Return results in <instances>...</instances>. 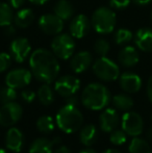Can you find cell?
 Instances as JSON below:
<instances>
[{"label": "cell", "mask_w": 152, "mask_h": 153, "mask_svg": "<svg viewBox=\"0 0 152 153\" xmlns=\"http://www.w3.org/2000/svg\"><path fill=\"white\" fill-rule=\"evenodd\" d=\"M151 153H152V151H151Z\"/></svg>", "instance_id": "7dc6e473"}, {"label": "cell", "mask_w": 152, "mask_h": 153, "mask_svg": "<svg viewBox=\"0 0 152 153\" xmlns=\"http://www.w3.org/2000/svg\"><path fill=\"white\" fill-rule=\"evenodd\" d=\"M146 135H147V139H148L149 141H152V126L148 129V130H147Z\"/></svg>", "instance_id": "b9f144b4"}, {"label": "cell", "mask_w": 152, "mask_h": 153, "mask_svg": "<svg viewBox=\"0 0 152 153\" xmlns=\"http://www.w3.org/2000/svg\"><path fill=\"white\" fill-rule=\"evenodd\" d=\"M12 56L7 52H0V73L6 71L10 66Z\"/></svg>", "instance_id": "d6a6232c"}, {"label": "cell", "mask_w": 152, "mask_h": 153, "mask_svg": "<svg viewBox=\"0 0 152 153\" xmlns=\"http://www.w3.org/2000/svg\"><path fill=\"white\" fill-rule=\"evenodd\" d=\"M150 18H151V22H152V10H151V14H150Z\"/></svg>", "instance_id": "bcb514c9"}, {"label": "cell", "mask_w": 152, "mask_h": 153, "mask_svg": "<svg viewBox=\"0 0 152 153\" xmlns=\"http://www.w3.org/2000/svg\"><path fill=\"white\" fill-rule=\"evenodd\" d=\"M80 88V80L73 75H65L55 81L54 90L62 97H70L75 95Z\"/></svg>", "instance_id": "9c48e42d"}, {"label": "cell", "mask_w": 152, "mask_h": 153, "mask_svg": "<svg viewBox=\"0 0 152 153\" xmlns=\"http://www.w3.org/2000/svg\"><path fill=\"white\" fill-rule=\"evenodd\" d=\"M14 8L7 2H0V26L5 27L14 22Z\"/></svg>", "instance_id": "cb8c5ba5"}, {"label": "cell", "mask_w": 152, "mask_h": 153, "mask_svg": "<svg viewBox=\"0 0 152 153\" xmlns=\"http://www.w3.org/2000/svg\"><path fill=\"white\" fill-rule=\"evenodd\" d=\"M25 0H7V3L12 6L14 10H19L22 7V5L24 4Z\"/></svg>", "instance_id": "d590c367"}, {"label": "cell", "mask_w": 152, "mask_h": 153, "mask_svg": "<svg viewBox=\"0 0 152 153\" xmlns=\"http://www.w3.org/2000/svg\"><path fill=\"white\" fill-rule=\"evenodd\" d=\"M128 151L129 153H151V149L148 142L144 139L134 137L130 142Z\"/></svg>", "instance_id": "4316f807"}, {"label": "cell", "mask_w": 152, "mask_h": 153, "mask_svg": "<svg viewBox=\"0 0 152 153\" xmlns=\"http://www.w3.org/2000/svg\"><path fill=\"white\" fill-rule=\"evenodd\" d=\"M99 122L101 130L104 132H112L113 130L117 129L119 125V115L114 108H108L100 115Z\"/></svg>", "instance_id": "e0dca14e"}, {"label": "cell", "mask_w": 152, "mask_h": 153, "mask_svg": "<svg viewBox=\"0 0 152 153\" xmlns=\"http://www.w3.org/2000/svg\"><path fill=\"white\" fill-rule=\"evenodd\" d=\"M51 50L55 54V56L59 59H70L74 54L75 50V41L70 33L56 34L51 42Z\"/></svg>", "instance_id": "5b68a950"}, {"label": "cell", "mask_w": 152, "mask_h": 153, "mask_svg": "<svg viewBox=\"0 0 152 153\" xmlns=\"http://www.w3.org/2000/svg\"><path fill=\"white\" fill-rule=\"evenodd\" d=\"M35 20V13L31 8H20L14 16V24L18 28H27Z\"/></svg>", "instance_id": "44dd1931"}, {"label": "cell", "mask_w": 152, "mask_h": 153, "mask_svg": "<svg viewBox=\"0 0 152 153\" xmlns=\"http://www.w3.org/2000/svg\"><path fill=\"white\" fill-rule=\"evenodd\" d=\"M23 109L19 103L10 102L3 104L0 108V125L12 126L17 123L22 117Z\"/></svg>", "instance_id": "30bf717a"}, {"label": "cell", "mask_w": 152, "mask_h": 153, "mask_svg": "<svg viewBox=\"0 0 152 153\" xmlns=\"http://www.w3.org/2000/svg\"><path fill=\"white\" fill-rule=\"evenodd\" d=\"M54 153H72V152H71V150L68 147H66V146H61V147L55 150Z\"/></svg>", "instance_id": "ab89813d"}, {"label": "cell", "mask_w": 152, "mask_h": 153, "mask_svg": "<svg viewBox=\"0 0 152 153\" xmlns=\"http://www.w3.org/2000/svg\"><path fill=\"white\" fill-rule=\"evenodd\" d=\"M119 83L121 89L128 94H133L142 88V79L133 72H124L119 76Z\"/></svg>", "instance_id": "5bb4252c"}, {"label": "cell", "mask_w": 152, "mask_h": 153, "mask_svg": "<svg viewBox=\"0 0 152 153\" xmlns=\"http://www.w3.org/2000/svg\"><path fill=\"white\" fill-rule=\"evenodd\" d=\"M59 137H55L52 141L45 137L37 139L29 147V153H52L54 145L59 144Z\"/></svg>", "instance_id": "ffe728a7"}, {"label": "cell", "mask_w": 152, "mask_h": 153, "mask_svg": "<svg viewBox=\"0 0 152 153\" xmlns=\"http://www.w3.org/2000/svg\"><path fill=\"white\" fill-rule=\"evenodd\" d=\"M110 49V44L105 39H98L94 44V51L99 56H106Z\"/></svg>", "instance_id": "4dcf8cb0"}, {"label": "cell", "mask_w": 152, "mask_h": 153, "mask_svg": "<svg viewBox=\"0 0 152 153\" xmlns=\"http://www.w3.org/2000/svg\"><path fill=\"white\" fill-rule=\"evenodd\" d=\"M136 48L143 52H152V28L143 27L136 30L133 36Z\"/></svg>", "instance_id": "2e32d148"}, {"label": "cell", "mask_w": 152, "mask_h": 153, "mask_svg": "<svg viewBox=\"0 0 152 153\" xmlns=\"http://www.w3.org/2000/svg\"><path fill=\"white\" fill-rule=\"evenodd\" d=\"M91 28V21L85 15H77L71 20L69 25L70 34L74 39H82Z\"/></svg>", "instance_id": "4fadbf2b"}, {"label": "cell", "mask_w": 152, "mask_h": 153, "mask_svg": "<svg viewBox=\"0 0 152 153\" xmlns=\"http://www.w3.org/2000/svg\"><path fill=\"white\" fill-rule=\"evenodd\" d=\"M110 93L105 85L101 83H90L85 88L81 94V102L87 108L99 111L108 105Z\"/></svg>", "instance_id": "7a4b0ae2"}, {"label": "cell", "mask_w": 152, "mask_h": 153, "mask_svg": "<svg viewBox=\"0 0 152 153\" xmlns=\"http://www.w3.org/2000/svg\"><path fill=\"white\" fill-rule=\"evenodd\" d=\"M93 72L103 81H114L120 76L119 66L106 56H100L96 59L93 64Z\"/></svg>", "instance_id": "8992f818"}, {"label": "cell", "mask_w": 152, "mask_h": 153, "mask_svg": "<svg viewBox=\"0 0 152 153\" xmlns=\"http://www.w3.org/2000/svg\"><path fill=\"white\" fill-rule=\"evenodd\" d=\"M126 140H127V134H126V132L123 129H121V130L120 129H115L110 133V143L114 144L116 146L123 145L126 142Z\"/></svg>", "instance_id": "1f68e13d"}, {"label": "cell", "mask_w": 152, "mask_h": 153, "mask_svg": "<svg viewBox=\"0 0 152 153\" xmlns=\"http://www.w3.org/2000/svg\"><path fill=\"white\" fill-rule=\"evenodd\" d=\"M79 153H96V151L94 149H92V148H87V149H83Z\"/></svg>", "instance_id": "7bdbcfd3"}, {"label": "cell", "mask_w": 152, "mask_h": 153, "mask_svg": "<svg viewBox=\"0 0 152 153\" xmlns=\"http://www.w3.org/2000/svg\"><path fill=\"white\" fill-rule=\"evenodd\" d=\"M30 3L36 4V5H43V4L46 3L48 0H28Z\"/></svg>", "instance_id": "60d3db41"}, {"label": "cell", "mask_w": 152, "mask_h": 153, "mask_svg": "<svg viewBox=\"0 0 152 153\" xmlns=\"http://www.w3.org/2000/svg\"><path fill=\"white\" fill-rule=\"evenodd\" d=\"M131 0H110V8L116 10H123L129 6Z\"/></svg>", "instance_id": "836d02e7"}, {"label": "cell", "mask_w": 152, "mask_h": 153, "mask_svg": "<svg viewBox=\"0 0 152 153\" xmlns=\"http://www.w3.org/2000/svg\"><path fill=\"white\" fill-rule=\"evenodd\" d=\"M16 98H17V92L16 89H14V88H10L8 85H6L5 88H2L0 90V102L2 104L13 102Z\"/></svg>", "instance_id": "f546056e"}, {"label": "cell", "mask_w": 152, "mask_h": 153, "mask_svg": "<svg viewBox=\"0 0 152 153\" xmlns=\"http://www.w3.org/2000/svg\"><path fill=\"white\" fill-rule=\"evenodd\" d=\"M38 25L41 31H43L45 34L56 36L63 31L64 20H62L55 14H45L40 17Z\"/></svg>", "instance_id": "ba28073f"}, {"label": "cell", "mask_w": 152, "mask_h": 153, "mask_svg": "<svg viewBox=\"0 0 152 153\" xmlns=\"http://www.w3.org/2000/svg\"><path fill=\"white\" fill-rule=\"evenodd\" d=\"M93 62V56L89 51H79L76 54H73L70 62V67L75 73H82L91 67Z\"/></svg>", "instance_id": "9a60e30c"}, {"label": "cell", "mask_w": 152, "mask_h": 153, "mask_svg": "<svg viewBox=\"0 0 152 153\" xmlns=\"http://www.w3.org/2000/svg\"><path fill=\"white\" fill-rule=\"evenodd\" d=\"M147 96H148L149 100L152 103V75L149 77L148 81H147Z\"/></svg>", "instance_id": "74e56055"}, {"label": "cell", "mask_w": 152, "mask_h": 153, "mask_svg": "<svg viewBox=\"0 0 152 153\" xmlns=\"http://www.w3.org/2000/svg\"><path fill=\"white\" fill-rule=\"evenodd\" d=\"M37 97L40 100V102L45 106L52 104L53 101H54V94H53L52 89H51L48 83H44V85L39 88Z\"/></svg>", "instance_id": "d4e9b609"}, {"label": "cell", "mask_w": 152, "mask_h": 153, "mask_svg": "<svg viewBox=\"0 0 152 153\" xmlns=\"http://www.w3.org/2000/svg\"><path fill=\"white\" fill-rule=\"evenodd\" d=\"M10 54L17 62H23L31 54V45L26 38H16L10 44Z\"/></svg>", "instance_id": "7c38bea8"}, {"label": "cell", "mask_w": 152, "mask_h": 153, "mask_svg": "<svg viewBox=\"0 0 152 153\" xmlns=\"http://www.w3.org/2000/svg\"><path fill=\"white\" fill-rule=\"evenodd\" d=\"M33 73L24 68H17L10 71L5 77L6 85L14 89H22L30 83Z\"/></svg>", "instance_id": "8fae6325"}, {"label": "cell", "mask_w": 152, "mask_h": 153, "mask_svg": "<svg viewBox=\"0 0 152 153\" xmlns=\"http://www.w3.org/2000/svg\"><path fill=\"white\" fill-rule=\"evenodd\" d=\"M29 67L36 79L44 83H51L59 73V64L52 51L38 48L29 56Z\"/></svg>", "instance_id": "6da1fadb"}, {"label": "cell", "mask_w": 152, "mask_h": 153, "mask_svg": "<svg viewBox=\"0 0 152 153\" xmlns=\"http://www.w3.org/2000/svg\"><path fill=\"white\" fill-rule=\"evenodd\" d=\"M16 31H17V28L13 24L7 25V26L4 27V34H5L6 36H13L16 33Z\"/></svg>", "instance_id": "8d00e7d4"}, {"label": "cell", "mask_w": 152, "mask_h": 153, "mask_svg": "<svg viewBox=\"0 0 152 153\" xmlns=\"http://www.w3.org/2000/svg\"><path fill=\"white\" fill-rule=\"evenodd\" d=\"M98 137V130L96 128L95 125L93 124H87L80 130L79 133V139L80 142L85 146H92Z\"/></svg>", "instance_id": "603a6c76"}, {"label": "cell", "mask_w": 152, "mask_h": 153, "mask_svg": "<svg viewBox=\"0 0 152 153\" xmlns=\"http://www.w3.org/2000/svg\"><path fill=\"white\" fill-rule=\"evenodd\" d=\"M83 122L82 114L76 105L66 103L56 115V123L61 130L66 133H73L81 127Z\"/></svg>", "instance_id": "3957f363"}, {"label": "cell", "mask_w": 152, "mask_h": 153, "mask_svg": "<svg viewBox=\"0 0 152 153\" xmlns=\"http://www.w3.org/2000/svg\"><path fill=\"white\" fill-rule=\"evenodd\" d=\"M113 104L120 111H129L133 106V99L127 94H118L113 97Z\"/></svg>", "instance_id": "484cf974"}, {"label": "cell", "mask_w": 152, "mask_h": 153, "mask_svg": "<svg viewBox=\"0 0 152 153\" xmlns=\"http://www.w3.org/2000/svg\"><path fill=\"white\" fill-rule=\"evenodd\" d=\"M37 128L42 133H50L54 129V122L53 119L49 116H42L37 121Z\"/></svg>", "instance_id": "f1b7e54d"}, {"label": "cell", "mask_w": 152, "mask_h": 153, "mask_svg": "<svg viewBox=\"0 0 152 153\" xmlns=\"http://www.w3.org/2000/svg\"><path fill=\"white\" fill-rule=\"evenodd\" d=\"M53 12L56 16H59L62 20H69L74 15V7L69 0H59L55 3Z\"/></svg>", "instance_id": "7402d4cb"}, {"label": "cell", "mask_w": 152, "mask_h": 153, "mask_svg": "<svg viewBox=\"0 0 152 153\" xmlns=\"http://www.w3.org/2000/svg\"><path fill=\"white\" fill-rule=\"evenodd\" d=\"M134 34L127 28H120L115 32L114 41L117 45H126L130 43Z\"/></svg>", "instance_id": "83f0119b"}, {"label": "cell", "mask_w": 152, "mask_h": 153, "mask_svg": "<svg viewBox=\"0 0 152 153\" xmlns=\"http://www.w3.org/2000/svg\"><path fill=\"white\" fill-rule=\"evenodd\" d=\"M116 24H117L116 13L110 7L100 6L92 15L91 25L97 33H112L116 27Z\"/></svg>", "instance_id": "277c9868"}, {"label": "cell", "mask_w": 152, "mask_h": 153, "mask_svg": "<svg viewBox=\"0 0 152 153\" xmlns=\"http://www.w3.org/2000/svg\"><path fill=\"white\" fill-rule=\"evenodd\" d=\"M6 147L13 152H20L24 144L23 133L18 128H10L6 133Z\"/></svg>", "instance_id": "d6986e66"}, {"label": "cell", "mask_w": 152, "mask_h": 153, "mask_svg": "<svg viewBox=\"0 0 152 153\" xmlns=\"http://www.w3.org/2000/svg\"><path fill=\"white\" fill-rule=\"evenodd\" d=\"M134 4L140 6H144V5H148L149 3H151L152 0H131Z\"/></svg>", "instance_id": "f35d334b"}, {"label": "cell", "mask_w": 152, "mask_h": 153, "mask_svg": "<svg viewBox=\"0 0 152 153\" xmlns=\"http://www.w3.org/2000/svg\"><path fill=\"white\" fill-rule=\"evenodd\" d=\"M21 97H22L23 101H25L26 103H31L36 99L37 95H36V93L33 91H30V90H24V91L21 92Z\"/></svg>", "instance_id": "e575fe53"}, {"label": "cell", "mask_w": 152, "mask_h": 153, "mask_svg": "<svg viewBox=\"0 0 152 153\" xmlns=\"http://www.w3.org/2000/svg\"><path fill=\"white\" fill-rule=\"evenodd\" d=\"M118 61L125 68L134 67L140 61V55L133 46H125L118 53Z\"/></svg>", "instance_id": "ac0fdd59"}, {"label": "cell", "mask_w": 152, "mask_h": 153, "mask_svg": "<svg viewBox=\"0 0 152 153\" xmlns=\"http://www.w3.org/2000/svg\"><path fill=\"white\" fill-rule=\"evenodd\" d=\"M0 153H6V152H5V150H4V149H2V148H0Z\"/></svg>", "instance_id": "f6af8a7d"}, {"label": "cell", "mask_w": 152, "mask_h": 153, "mask_svg": "<svg viewBox=\"0 0 152 153\" xmlns=\"http://www.w3.org/2000/svg\"><path fill=\"white\" fill-rule=\"evenodd\" d=\"M122 129L126 132V134L131 137H138L143 132L144 122L138 113L127 111L123 115L121 120Z\"/></svg>", "instance_id": "52a82bcc"}, {"label": "cell", "mask_w": 152, "mask_h": 153, "mask_svg": "<svg viewBox=\"0 0 152 153\" xmlns=\"http://www.w3.org/2000/svg\"><path fill=\"white\" fill-rule=\"evenodd\" d=\"M103 153H121V152L118 151V150H116V149H108V150H105Z\"/></svg>", "instance_id": "ee69618b"}]
</instances>
